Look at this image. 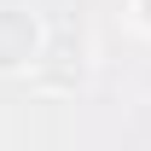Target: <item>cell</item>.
Segmentation results:
<instances>
[{
	"mask_svg": "<svg viewBox=\"0 0 151 151\" xmlns=\"http://www.w3.org/2000/svg\"><path fill=\"white\" fill-rule=\"evenodd\" d=\"M47 23L35 18V12H23V6H0V76H29L35 70L41 47H47Z\"/></svg>",
	"mask_w": 151,
	"mask_h": 151,
	"instance_id": "obj_2",
	"label": "cell"
},
{
	"mask_svg": "<svg viewBox=\"0 0 151 151\" xmlns=\"http://www.w3.org/2000/svg\"><path fill=\"white\" fill-rule=\"evenodd\" d=\"M35 87H47V93H70L76 81L87 76V41H81V29H70V23H58L52 35H47V47H41L35 58Z\"/></svg>",
	"mask_w": 151,
	"mask_h": 151,
	"instance_id": "obj_1",
	"label": "cell"
},
{
	"mask_svg": "<svg viewBox=\"0 0 151 151\" xmlns=\"http://www.w3.org/2000/svg\"><path fill=\"white\" fill-rule=\"evenodd\" d=\"M139 23H145V29H151V0H139Z\"/></svg>",
	"mask_w": 151,
	"mask_h": 151,
	"instance_id": "obj_3",
	"label": "cell"
}]
</instances>
